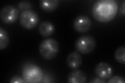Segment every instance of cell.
I'll use <instances>...</instances> for the list:
<instances>
[{"mask_svg":"<svg viewBox=\"0 0 125 83\" xmlns=\"http://www.w3.org/2000/svg\"><path fill=\"white\" fill-rule=\"evenodd\" d=\"M118 9V4L115 0H98L93 6L92 15L96 21L107 23L115 18Z\"/></svg>","mask_w":125,"mask_h":83,"instance_id":"1","label":"cell"},{"mask_svg":"<svg viewBox=\"0 0 125 83\" xmlns=\"http://www.w3.org/2000/svg\"><path fill=\"white\" fill-rule=\"evenodd\" d=\"M58 42L53 38H46L39 45V51L40 56L45 60H50L55 58L59 52Z\"/></svg>","mask_w":125,"mask_h":83,"instance_id":"2","label":"cell"},{"mask_svg":"<svg viewBox=\"0 0 125 83\" xmlns=\"http://www.w3.org/2000/svg\"><path fill=\"white\" fill-rule=\"evenodd\" d=\"M96 42L91 35H85L78 37L75 42L77 51L82 54H88L94 49Z\"/></svg>","mask_w":125,"mask_h":83,"instance_id":"3","label":"cell"},{"mask_svg":"<svg viewBox=\"0 0 125 83\" xmlns=\"http://www.w3.org/2000/svg\"><path fill=\"white\" fill-rule=\"evenodd\" d=\"M22 76L27 83H39L42 80L43 71L37 65H29L23 69Z\"/></svg>","mask_w":125,"mask_h":83,"instance_id":"4","label":"cell"},{"mask_svg":"<svg viewBox=\"0 0 125 83\" xmlns=\"http://www.w3.org/2000/svg\"><path fill=\"white\" fill-rule=\"evenodd\" d=\"M20 23L23 28L32 30L36 28L39 22L38 14L32 10L23 11L20 16Z\"/></svg>","mask_w":125,"mask_h":83,"instance_id":"5","label":"cell"},{"mask_svg":"<svg viewBox=\"0 0 125 83\" xmlns=\"http://www.w3.org/2000/svg\"><path fill=\"white\" fill-rule=\"evenodd\" d=\"M19 16V10L11 5L4 6L0 11V18L6 24H11L17 20Z\"/></svg>","mask_w":125,"mask_h":83,"instance_id":"6","label":"cell"},{"mask_svg":"<svg viewBox=\"0 0 125 83\" xmlns=\"http://www.w3.org/2000/svg\"><path fill=\"white\" fill-rule=\"evenodd\" d=\"M91 25V19L85 15H80L77 17L73 22V29L80 33L88 32L90 29Z\"/></svg>","mask_w":125,"mask_h":83,"instance_id":"7","label":"cell"},{"mask_svg":"<svg viewBox=\"0 0 125 83\" xmlns=\"http://www.w3.org/2000/svg\"><path fill=\"white\" fill-rule=\"evenodd\" d=\"M94 72L97 77L102 80H106L112 76L113 69L108 63L102 62L96 65Z\"/></svg>","mask_w":125,"mask_h":83,"instance_id":"8","label":"cell"},{"mask_svg":"<svg viewBox=\"0 0 125 83\" xmlns=\"http://www.w3.org/2000/svg\"><path fill=\"white\" fill-rule=\"evenodd\" d=\"M82 57L79 53L77 51L70 53L66 58V64L68 68L72 70H76L82 64Z\"/></svg>","mask_w":125,"mask_h":83,"instance_id":"9","label":"cell"},{"mask_svg":"<svg viewBox=\"0 0 125 83\" xmlns=\"http://www.w3.org/2000/svg\"><path fill=\"white\" fill-rule=\"evenodd\" d=\"M67 82L69 83H85L87 76L81 70H73L68 74Z\"/></svg>","mask_w":125,"mask_h":83,"instance_id":"10","label":"cell"},{"mask_svg":"<svg viewBox=\"0 0 125 83\" xmlns=\"http://www.w3.org/2000/svg\"><path fill=\"white\" fill-rule=\"evenodd\" d=\"M40 34L44 37H48L52 35L55 31V27L52 23L49 21L42 22L39 27Z\"/></svg>","mask_w":125,"mask_h":83,"instance_id":"11","label":"cell"},{"mask_svg":"<svg viewBox=\"0 0 125 83\" xmlns=\"http://www.w3.org/2000/svg\"><path fill=\"white\" fill-rule=\"evenodd\" d=\"M59 5L58 0H41L40 6L42 10L46 12H52L56 10Z\"/></svg>","mask_w":125,"mask_h":83,"instance_id":"12","label":"cell"},{"mask_svg":"<svg viewBox=\"0 0 125 83\" xmlns=\"http://www.w3.org/2000/svg\"><path fill=\"white\" fill-rule=\"evenodd\" d=\"M10 42L9 34L6 31L2 28H0V50L6 48Z\"/></svg>","mask_w":125,"mask_h":83,"instance_id":"13","label":"cell"},{"mask_svg":"<svg viewBox=\"0 0 125 83\" xmlns=\"http://www.w3.org/2000/svg\"><path fill=\"white\" fill-rule=\"evenodd\" d=\"M115 60L119 64H125V46H121L117 48L114 54Z\"/></svg>","mask_w":125,"mask_h":83,"instance_id":"14","label":"cell"},{"mask_svg":"<svg viewBox=\"0 0 125 83\" xmlns=\"http://www.w3.org/2000/svg\"><path fill=\"white\" fill-rule=\"evenodd\" d=\"M109 83H125V78L123 76L116 75L111 77L108 81Z\"/></svg>","mask_w":125,"mask_h":83,"instance_id":"15","label":"cell"},{"mask_svg":"<svg viewBox=\"0 0 125 83\" xmlns=\"http://www.w3.org/2000/svg\"><path fill=\"white\" fill-rule=\"evenodd\" d=\"M10 83H27L23 78L18 76H14L11 77L10 81Z\"/></svg>","mask_w":125,"mask_h":83,"instance_id":"16","label":"cell"},{"mask_svg":"<svg viewBox=\"0 0 125 83\" xmlns=\"http://www.w3.org/2000/svg\"><path fill=\"white\" fill-rule=\"evenodd\" d=\"M90 83H106V81L104 80H102L101 78H95L91 81L90 82Z\"/></svg>","mask_w":125,"mask_h":83,"instance_id":"17","label":"cell"},{"mask_svg":"<svg viewBox=\"0 0 125 83\" xmlns=\"http://www.w3.org/2000/svg\"><path fill=\"white\" fill-rule=\"evenodd\" d=\"M28 4H27V2L26 5H23V2H21L19 4L18 6L19 7V9H20L21 10L22 9H28V8L30 7V6Z\"/></svg>","mask_w":125,"mask_h":83,"instance_id":"18","label":"cell"},{"mask_svg":"<svg viewBox=\"0 0 125 83\" xmlns=\"http://www.w3.org/2000/svg\"><path fill=\"white\" fill-rule=\"evenodd\" d=\"M125 0H124L123 2H122V5H121V9H120L121 13H122L123 14V15H125Z\"/></svg>","mask_w":125,"mask_h":83,"instance_id":"19","label":"cell"}]
</instances>
